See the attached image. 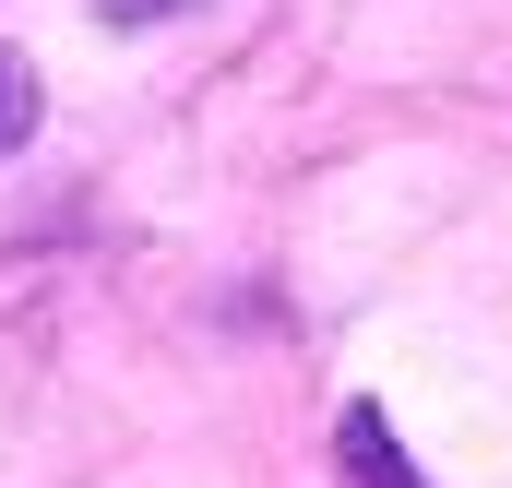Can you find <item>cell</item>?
<instances>
[{"label": "cell", "instance_id": "cell-1", "mask_svg": "<svg viewBox=\"0 0 512 488\" xmlns=\"http://www.w3.org/2000/svg\"><path fill=\"white\" fill-rule=\"evenodd\" d=\"M346 477H358V488H417V465L393 453V429H382V405L346 417Z\"/></svg>", "mask_w": 512, "mask_h": 488}, {"label": "cell", "instance_id": "cell-2", "mask_svg": "<svg viewBox=\"0 0 512 488\" xmlns=\"http://www.w3.org/2000/svg\"><path fill=\"white\" fill-rule=\"evenodd\" d=\"M24 131H36V72H24V60L0 48V155H12Z\"/></svg>", "mask_w": 512, "mask_h": 488}]
</instances>
